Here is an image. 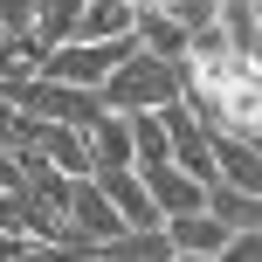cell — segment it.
Returning a JSON list of instances; mask_svg holds the SVG:
<instances>
[{
	"label": "cell",
	"mask_w": 262,
	"mask_h": 262,
	"mask_svg": "<svg viewBox=\"0 0 262 262\" xmlns=\"http://www.w3.org/2000/svg\"><path fill=\"white\" fill-rule=\"evenodd\" d=\"M131 49H138V28H131V35H69V41L49 49L41 76H69V83H97V90H104L111 69H118Z\"/></svg>",
	"instance_id": "obj_3"
},
{
	"label": "cell",
	"mask_w": 262,
	"mask_h": 262,
	"mask_svg": "<svg viewBox=\"0 0 262 262\" xmlns=\"http://www.w3.org/2000/svg\"><path fill=\"white\" fill-rule=\"evenodd\" d=\"M255 7H262V0H255Z\"/></svg>",
	"instance_id": "obj_9"
},
{
	"label": "cell",
	"mask_w": 262,
	"mask_h": 262,
	"mask_svg": "<svg viewBox=\"0 0 262 262\" xmlns=\"http://www.w3.org/2000/svg\"><path fill=\"white\" fill-rule=\"evenodd\" d=\"M186 83H193V62L186 55H166V49H145L138 41L111 69L104 97H111V111H166L172 97H186Z\"/></svg>",
	"instance_id": "obj_1"
},
{
	"label": "cell",
	"mask_w": 262,
	"mask_h": 262,
	"mask_svg": "<svg viewBox=\"0 0 262 262\" xmlns=\"http://www.w3.org/2000/svg\"><path fill=\"white\" fill-rule=\"evenodd\" d=\"M166 228H172V242H180V255H193V262H228V242H235V228H228L214 207L172 214Z\"/></svg>",
	"instance_id": "obj_5"
},
{
	"label": "cell",
	"mask_w": 262,
	"mask_h": 262,
	"mask_svg": "<svg viewBox=\"0 0 262 262\" xmlns=\"http://www.w3.org/2000/svg\"><path fill=\"white\" fill-rule=\"evenodd\" d=\"M145 180H152V193H159V207H166V221H172V214L207 207V180H200V172H186L180 159H159V166H145Z\"/></svg>",
	"instance_id": "obj_6"
},
{
	"label": "cell",
	"mask_w": 262,
	"mask_h": 262,
	"mask_svg": "<svg viewBox=\"0 0 262 262\" xmlns=\"http://www.w3.org/2000/svg\"><path fill=\"white\" fill-rule=\"evenodd\" d=\"M97 138V159L104 166H138V138H131V111H104V118L90 124Z\"/></svg>",
	"instance_id": "obj_8"
},
{
	"label": "cell",
	"mask_w": 262,
	"mask_h": 262,
	"mask_svg": "<svg viewBox=\"0 0 262 262\" xmlns=\"http://www.w3.org/2000/svg\"><path fill=\"white\" fill-rule=\"evenodd\" d=\"M69 221H76V235H90V242H97V255H104L111 242L131 228V221H124V207L111 200V186L97 180V172H90V180H76V193H69Z\"/></svg>",
	"instance_id": "obj_4"
},
{
	"label": "cell",
	"mask_w": 262,
	"mask_h": 262,
	"mask_svg": "<svg viewBox=\"0 0 262 262\" xmlns=\"http://www.w3.org/2000/svg\"><path fill=\"white\" fill-rule=\"evenodd\" d=\"M7 104L21 111H41V118H62V124H97L111 111V97L97 83H69V76H28V83H7Z\"/></svg>",
	"instance_id": "obj_2"
},
{
	"label": "cell",
	"mask_w": 262,
	"mask_h": 262,
	"mask_svg": "<svg viewBox=\"0 0 262 262\" xmlns=\"http://www.w3.org/2000/svg\"><path fill=\"white\" fill-rule=\"evenodd\" d=\"M172 255H180V242H172L166 221H152V228H124V235L104 249V262H172Z\"/></svg>",
	"instance_id": "obj_7"
}]
</instances>
